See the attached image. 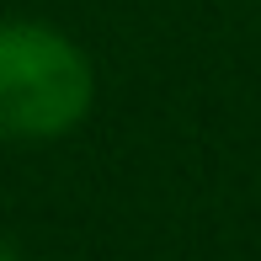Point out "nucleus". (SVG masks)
<instances>
[{
  "label": "nucleus",
  "instance_id": "1",
  "mask_svg": "<svg viewBox=\"0 0 261 261\" xmlns=\"http://www.w3.org/2000/svg\"><path fill=\"white\" fill-rule=\"evenodd\" d=\"M91 64L43 21H0V139H59L91 112Z\"/></svg>",
  "mask_w": 261,
  "mask_h": 261
},
{
  "label": "nucleus",
  "instance_id": "2",
  "mask_svg": "<svg viewBox=\"0 0 261 261\" xmlns=\"http://www.w3.org/2000/svg\"><path fill=\"white\" fill-rule=\"evenodd\" d=\"M0 261H16V256H11V245H6V240H0Z\"/></svg>",
  "mask_w": 261,
  "mask_h": 261
}]
</instances>
